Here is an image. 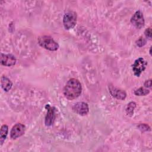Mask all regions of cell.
<instances>
[{"instance_id": "cell-1", "label": "cell", "mask_w": 152, "mask_h": 152, "mask_svg": "<svg viewBox=\"0 0 152 152\" xmlns=\"http://www.w3.org/2000/svg\"><path fill=\"white\" fill-rule=\"evenodd\" d=\"M82 87L80 82L75 78H71L66 83L64 88V94L65 97L69 100H74L81 93Z\"/></svg>"}, {"instance_id": "cell-2", "label": "cell", "mask_w": 152, "mask_h": 152, "mask_svg": "<svg viewBox=\"0 0 152 152\" xmlns=\"http://www.w3.org/2000/svg\"><path fill=\"white\" fill-rule=\"evenodd\" d=\"M38 43L39 45L47 49L50 51H55L58 50L59 48V45L58 43H56L50 36H40L38 39Z\"/></svg>"}, {"instance_id": "cell-3", "label": "cell", "mask_w": 152, "mask_h": 152, "mask_svg": "<svg viewBox=\"0 0 152 152\" xmlns=\"http://www.w3.org/2000/svg\"><path fill=\"white\" fill-rule=\"evenodd\" d=\"M77 14L74 11H67L64 15L63 24L66 30L74 28L77 23Z\"/></svg>"}, {"instance_id": "cell-4", "label": "cell", "mask_w": 152, "mask_h": 152, "mask_svg": "<svg viewBox=\"0 0 152 152\" xmlns=\"http://www.w3.org/2000/svg\"><path fill=\"white\" fill-rule=\"evenodd\" d=\"M147 65V62L142 58L137 59L132 66V69L134 75L139 77L141 73L145 70Z\"/></svg>"}, {"instance_id": "cell-5", "label": "cell", "mask_w": 152, "mask_h": 152, "mask_svg": "<svg viewBox=\"0 0 152 152\" xmlns=\"http://www.w3.org/2000/svg\"><path fill=\"white\" fill-rule=\"evenodd\" d=\"M131 23L137 28H141L144 26L145 20L143 14L140 11H137L131 18Z\"/></svg>"}, {"instance_id": "cell-6", "label": "cell", "mask_w": 152, "mask_h": 152, "mask_svg": "<svg viewBox=\"0 0 152 152\" xmlns=\"http://www.w3.org/2000/svg\"><path fill=\"white\" fill-rule=\"evenodd\" d=\"M25 129V126L21 123H17L14 125L12 126L10 132V137L11 139L15 140L18 137L22 136L24 134Z\"/></svg>"}, {"instance_id": "cell-7", "label": "cell", "mask_w": 152, "mask_h": 152, "mask_svg": "<svg viewBox=\"0 0 152 152\" xmlns=\"http://www.w3.org/2000/svg\"><path fill=\"white\" fill-rule=\"evenodd\" d=\"M72 108L74 112L81 116H85L87 115L89 112V107L87 103L83 102L75 103Z\"/></svg>"}, {"instance_id": "cell-8", "label": "cell", "mask_w": 152, "mask_h": 152, "mask_svg": "<svg viewBox=\"0 0 152 152\" xmlns=\"http://www.w3.org/2000/svg\"><path fill=\"white\" fill-rule=\"evenodd\" d=\"M45 107L47 109V113L45 116V124L46 126H50L53 124L55 119V109L49 104H46Z\"/></svg>"}, {"instance_id": "cell-9", "label": "cell", "mask_w": 152, "mask_h": 152, "mask_svg": "<svg viewBox=\"0 0 152 152\" xmlns=\"http://www.w3.org/2000/svg\"><path fill=\"white\" fill-rule=\"evenodd\" d=\"M109 90L110 94L117 99L123 100L126 97V93L124 90L118 88L110 84L109 85Z\"/></svg>"}, {"instance_id": "cell-10", "label": "cell", "mask_w": 152, "mask_h": 152, "mask_svg": "<svg viewBox=\"0 0 152 152\" xmlns=\"http://www.w3.org/2000/svg\"><path fill=\"white\" fill-rule=\"evenodd\" d=\"M16 58L11 54H1V63L2 65L6 66H11L15 64Z\"/></svg>"}, {"instance_id": "cell-11", "label": "cell", "mask_w": 152, "mask_h": 152, "mask_svg": "<svg viewBox=\"0 0 152 152\" xmlns=\"http://www.w3.org/2000/svg\"><path fill=\"white\" fill-rule=\"evenodd\" d=\"M1 86L2 89L5 91L7 92L11 88L12 83L8 77L5 75H2L1 78Z\"/></svg>"}, {"instance_id": "cell-12", "label": "cell", "mask_w": 152, "mask_h": 152, "mask_svg": "<svg viewBox=\"0 0 152 152\" xmlns=\"http://www.w3.org/2000/svg\"><path fill=\"white\" fill-rule=\"evenodd\" d=\"M8 132V127L7 125H2L0 131V144L2 145L5 141Z\"/></svg>"}, {"instance_id": "cell-13", "label": "cell", "mask_w": 152, "mask_h": 152, "mask_svg": "<svg viewBox=\"0 0 152 152\" xmlns=\"http://www.w3.org/2000/svg\"><path fill=\"white\" fill-rule=\"evenodd\" d=\"M136 106V103L134 102H131L127 104L126 107V113L128 116H132L134 115V111Z\"/></svg>"}, {"instance_id": "cell-14", "label": "cell", "mask_w": 152, "mask_h": 152, "mask_svg": "<svg viewBox=\"0 0 152 152\" xmlns=\"http://www.w3.org/2000/svg\"><path fill=\"white\" fill-rule=\"evenodd\" d=\"M150 93V90H148L146 88L141 87L137 89L136 90H135L134 91V94L136 96H146L148 94H149Z\"/></svg>"}, {"instance_id": "cell-15", "label": "cell", "mask_w": 152, "mask_h": 152, "mask_svg": "<svg viewBox=\"0 0 152 152\" xmlns=\"http://www.w3.org/2000/svg\"><path fill=\"white\" fill-rule=\"evenodd\" d=\"M145 44H146V40H145L144 37H140L136 41V45H137L138 47L144 46Z\"/></svg>"}, {"instance_id": "cell-16", "label": "cell", "mask_w": 152, "mask_h": 152, "mask_svg": "<svg viewBox=\"0 0 152 152\" xmlns=\"http://www.w3.org/2000/svg\"><path fill=\"white\" fill-rule=\"evenodd\" d=\"M138 128L142 132H144V131H150V126L147 125V124H140L138 126Z\"/></svg>"}, {"instance_id": "cell-17", "label": "cell", "mask_w": 152, "mask_h": 152, "mask_svg": "<svg viewBox=\"0 0 152 152\" xmlns=\"http://www.w3.org/2000/svg\"><path fill=\"white\" fill-rule=\"evenodd\" d=\"M144 34L147 38H148L149 39H151V36H152V30L151 28H147L145 31H144Z\"/></svg>"}, {"instance_id": "cell-18", "label": "cell", "mask_w": 152, "mask_h": 152, "mask_svg": "<svg viewBox=\"0 0 152 152\" xmlns=\"http://www.w3.org/2000/svg\"><path fill=\"white\" fill-rule=\"evenodd\" d=\"M144 87L145 88H149V87H151V80H146L144 84Z\"/></svg>"}, {"instance_id": "cell-19", "label": "cell", "mask_w": 152, "mask_h": 152, "mask_svg": "<svg viewBox=\"0 0 152 152\" xmlns=\"http://www.w3.org/2000/svg\"><path fill=\"white\" fill-rule=\"evenodd\" d=\"M150 54L151 55V48H150Z\"/></svg>"}]
</instances>
